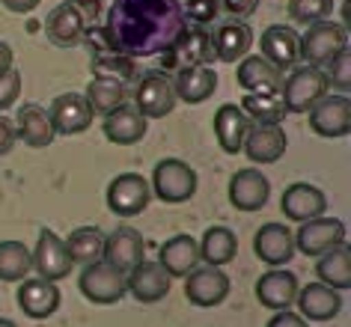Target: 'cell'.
<instances>
[{
    "instance_id": "cell-44",
    "label": "cell",
    "mask_w": 351,
    "mask_h": 327,
    "mask_svg": "<svg viewBox=\"0 0 351 327\" xmlns=\"http://www.w3.org/2000/svg\"><path fill=\"white\" fill-rule=\"evenodd\" d=\"M265 327H306V318L292 313V309H280V313L271 315V322Z\"/></svg>"
},
{
    "instance_id": "cell-16",
    "label": "cell",
    "mask_w": 351,
    "mask_h": 327,
    "mask_svg": "<svg viewBox=\"0 0 351 327\" xmlns=\"http://www.w3.org/2000/svg\"><path fill=\"white\" fill-rule=\"evenodd\" d=\"M170 274H167L158 262H140L125 274V286L131 298L140 304H158L170 295Z\"/></svg>"
},
{
    "instance_id": "cell-34",
    "label": "cell",
    "mask_w": 351,
    "mask_h": 327,
    "mask_svg": "<svg viewBox=\"0 0 351 327\" xmlns=\"http://www.w3.org/2000/svg\"><path fill=\"white\" fill-rule=\"evenodd\" d=\"M125 84L113 81V77H93L86 86V104L95 117H108L110 110H117L119 104H125Z\"/></svg>"
},
{
    "instance_id": "cell-41",
    "label": "cell",
    "mask_w": 351,
    "mask_h": 327,
    "mask_svg": "<svg viewBox=\"0 0 351 327\" xmlns=\"http://www.w3.org/2000/svg\"><path fill=\"white\" fill-rule=\"evenodd\" d=\"M182 10H185V19L191 24L206 27V24H212L217 19V0H188Z\"/></svg>"
},
{
    "instance_id": "cell-43",
    "label": "cell",
    "mask_w": 351,
    "mask_h": 327,
    "mask_svg": "<svg viewBox=\"0 0 351 327\" xmlns=\"http://www.w3.org/2000/svg\"><path fill=\"white\" fill-rule=\"evenodd\" d=\"M221 6L226 12L232 15L235 21L239 19H247V15L256 12V6H259V0H221Z\"/></svg>"
},
{
    "instance_id": "cell-19",
    "label": "cell",
    "mask_w": 351,
    "mask_h": 327,
    "mask_svg": "<svg viewBox=\"0 0 351 327\" xmlns=\"http://www.w3.org/2000/svg\"><path fill=\"white\" fill-rule=\"evenodd\" d=\"M259 57H265L271 66H277L280 72L283 69H292L298 60H301V36L292 27H283V24H274L262 33L259 39Z\"/></svg>"
},
{
    "instance_id": "cell-28",
    "label": "cell",
    "mask_w": 351,
    "mask_h": 327,
    "mask_svg": "<svg viewBox=\"0 0 351 327\" xmlns=\"http://www.w3.org/2000/svg\"><path fill=\"white\" fill-rule=\"evenodd\" d=\"M247 125H250V117L239 108V104H221V108H217V113H215V137H217V143H221L223 152H230V155L241 152Z\"/></svg>"
},
{
    "instance_id": "cell-11",
    "label": "cell",
    "mask_w": 351,
    "mask_h": 327,
    "mask_svg": "<svg viewBox=\"0 0 351 327\" xmlns=\"http://www.w3.org/2000/svg\"><path fill=\"white\" fill-rule=\"evenodd\" d=\"M310 128L313 134L337 140L346 137L351 128V101L348 95H324L310 108Z\"/></svg>"
},
{
    "instance_id": "cell-23",
    "label": "cell",
    "mask_w": 351,
    "mask_h": 327,
    "mask_svg": "<svg viewBox=\"0 0 351 327\" xmlns=\"http://www.w3.org/2000/svg\"><path fill=\"white\" fill-rule=\"evenodd\" d=\"M298 277L292 271H283V268H271L268 274H262V277L256 280V298L262 306L274 309V313H280V309H289L295 304L298 298Z\"/></svg>"
},
{
    "instance_id": "cell-6",
    "label": "cell",
    "mask_w": 351,
    "mask_h": 327,
    "mask_svg": "<svg viewBox=\"0 0 351 327\" xmlns=\"http://www.w3.org/2000/svg\"><path fill=\"white\" fill-rule=\"evenodd\" d=\"M346 48H348V33L346 24L339 21H315L301 36V57L306 60V66L315 69H324Z\"/></svg>"
},
{
    "instance_id": "cell-45",
    "label": "cell",
    "mask_w": 351,
    "mask_h": 327,
    "mask_svg": "<svg viewBox=\"0 0 351 327\" xmlns=\"http://www.w3.org/2000/svg\"><path fill=\"white\" fill-rule=\"evenodd\" d=\"M15 128H12V122L6 119V117H0V155H10L12 152V146H15Z\"/></svg>"
},
{
    "instance_id": "cell-14",
    "label": "cell",
    "mask_w": 351,
    "mask_h": 327,
    "mask_svg": "<svg viewBox=\"0 0 351 327\" xmlns=\"http://www.w3.org/2000/svg\"><path fill=\"white\" fill-rule=\"evenodd\" d=\"M226 295H230V277L221 271V268H194L188 274V282H185V298L191 300L194 306H217L223 304Z\"/></svg>"
},
{
    "instance_id": "cell-3",
    "label": "cell",
    "mask_w": 351,
    "mask_h": 327,
    "mask_svg": "<svg viewBox=\"0 0 351 327\" xmlns=\"http://www.w3.org/2000/svg\"><path fill=\"white\" fill-rule=\"evenodd\" d=\"M77 286H81V295L86 300H93V304H99V306L117 304L128 291L125 271H119L117 265H110L108 259H95L90 265H84Z\"/></svg>"
},
{
    "instance_id": "cell-38",
    "label": "cell",
    "mask_w": 351,
    "mask_h": 327,
    "mask_svg": "<svg viewBox=\"0 0 351 327\" xmlns=\"http://www.w3.org/2000/svg\"><path fill=\"white\" fill-rule=\"evenodd\" d=\"M93 72L95 77H113L119 84H128L137 77V63L125 54H113V51H101L93 57Z\"/></svg>"
},
{
    "instance_id": "cell-12",
    "label": "cell",
    "mask_w": 351,
    "mask_h": 327,
    "mask_svg": "<svg viewBox=\"0 0 351 327\" xmlns=\"http://www.w3.org/2000/svg\"><path fill=\"white\" fill-rule=\"evenodd\" d=\"M33 256V268L39 271L42 280H63L72 274V259H69V250L63 244V238L57 232H51V229H42L39 232V241H36V250L30 253Z\"/></svg>"
},
{
    "instance_id": "cell-27",
    "label": "cell",
    "mask_w": 351,
    "mask_h": 327,
    "mask_svg": "<svg viewBox=\"0 0 351 327\" xmlns=\"http://www.w3.org/2000/svg\"><path fill=\"white\" fill-rule=\"evenodd\" d=\"M215 36V54L221 63H235V60H244L247 51L253 45V30L250 24L244 21H223L217 24V30L212 33Z\"/></svg>"
},
{
    "instance_id": "cell-47",
    "label": "cell",
    "mask_w": 351,
    "mask_h": 327,
    "mask_svg": "<svg viewBox=\"0 0 351 327\" xmlns=\"http://www.w3.org/2000/svg\"><path fill=\"white\" fill-rule=\"evenodd\" d=\"M6 69H12V48L6 45V42H0V75H3Z\"/></svg>"
},
{
    "instance_id": "cell-1",
    "label": "cell",
    "mask_w": 351,
    "mask_h": 327,
    "mask_svg": "<svg viewBox=\"0 0 351 327\" xmlns=\"http://www.w3.org/2000/svg\"><path fill=\"white\" fill-rule=\"evenodd\" d=\"M185 27L188 19L179 0H113L101 36L108 51L137 60L167 54Z\"/></svg>"
},
{
    "instance_id": "cell-29",
    "label": "cell",
    "mask_w": 351,
    "mask_h": 327,
    "mask_svg": "<svg viewBox=\"0 0 351 327\" xmlns=\"http://www.w3.org/2000/svg\"><path fill=\"white\" fill-rule=\"evenodd\" d=\"M158 265L170 277H188L199 265V244L191 235H173L170 241L161 244V259Z\"/></svg>"
},
{
    "instance_id": "cell-42",
    "label": "cell",
    "mask_w": 351,
    "mask_h": 327,
    "mask_svg": "<svg viewBox=\"0 0 351 327\" xmlns=\"http://www.w3.org/2000/svg\"><path fill=\"white\" fill-rule=\"evenodd\" d=\"M19 93H21V72L19 69H6L0 75V110H10L19 101Z\"/></svg>"
},
{
    "instance_id": "cell-36",
    "label": "cell",
    "mask_w": 351,
    "mask_h": 327,
    "mask_svg": "<svg viewBox=\"0 0 351 327\" xmlns=\"http://www.w3.org/2000/svg\"><path fill=\"white\" fill-rule=\"evenodd\" d=\"M239 108L247 117H253V122H262V125H280L286 117V104L280 93H247Z\"/></svg>"
},
{
    "instance_id": "cell-4",
    "label": "cell",
    "mask_w": 351,
    "mask_h": 327,
    "mask_svg": "<svg viewBox=\"0 0 351 327\" xmlns=\"http://www.w3.org/2000/svg\"><path fill=\"white\" fill-rule=\"evenodd\" d=\"M328 77H324L322 69L315 66H304V69H292L289 77L280 86V95H283L286 113H310V108L315 101H322L328 95Z\"/></svg>"
},
{
    "instance_id": "cell-40",
    "label": "cell",
    "mask_w": 351,
    "mask_h": 327,
    "mask_svg": "<svg viewBox=\"0 0 351 327\" xmlns=\"http://www.w3.org/2000/svg\"><path fill=\"white\" fill-rule=\"evenodd\" d=\"M322 72H324V77H328V86H333V90H339V93H348V86H351V77H348V48L339 51V54L333 57L330 63L322 69Z\"/></svg>"
},
{
    "instance_id": "cell-22",
    "label": "cell",
    "mask_w": 351,
    "mask_h": 327,
    "mask_svg": "<svg viewBox=\"0 0 351 327\" xmlns=\"http://www.w3.org/2000/svg\"><path fill=\"white\" fill-rule=\"evenodd\" d=\"M146 125L149 119L140 113L134 104H119L117 110H110L104 117L101 128H104V137L117 146H134L146 137Z\"/></svg>"
},
{
    "instance_id": "cell-7",
    "label": "cell",
    "mask_w": 351,
    "mask_h": 327,
    "mask_svg": "<svg viewBox=\"0 0 351 327\" xmlns=\"http://www.w3.org/2000/svg\"><path fill=\"white\" fill-rule=\"evenodd\" d=\"M217 60L215 54V36L208 27L188 24L185 33L176 39V45L164 54V63L170 69H185V66H212Z\"/></svg>"
},
{
    "instance_id": "cell-21",
    "label": "cell",
    "mask_w": 351,
    "mask_h": 327,
    "mask_svg": "<svg viewBox=\"0 0 351 327\" xmlns=\"http://www.w3.org/2000/svg\"><path fill=\"white\" fill-rule=\"evenodd\" d=\"M241 149L247 152V158L253 164H274L286 152V134H283L280 125H262V122H253V125H247V134H244Z\"/></svg>"
},
{
    "instance_id": "cell-37",
    "label": "cell",
    "mask_w": 351,
    "mask_h": 327,
    "mask_svg": "<svg viewBox=\"0 0 351 327\" xmlns=\"http://www.w3.org/2000/svg\"><path fill=\"white\" fill-rule=\"evenodd\" d=\"M33 271V256L21 241H0V280L21 282Z\"/></svg>"
},
{
    "instance_id": "cell-17",
    "label": "cell",
    "mask_w": 351,
    "mask_h": 327,
    "mask_svg": "<svg viewBox=\"0 0 351 327\" xmlns=\"http://www.w3.org/2000/svg\"><path fill=\"white\" fill-rule=\"evenodd\" d=\"M280 211L295 220V223H304V220H313V217H322L328 211V197L324 191H319L315 184H306V182H295L289 184L280 197Z\"/></svg>"
},
{
    "instance_id": "cell-25",
    "label": "cell",
    "mask_w": 351,
    "mask_h": 327,
    "mask_svg": "<svg viewBox=\"0 0 351 327\" xmlns=\"http://www.w3.org/2000/svg\"><path fill=\"white\" fill-rule=\"evenodd\" d=\"M19 306H21V313L27 315V318H48V315H54L57 313V306H60V289H57V282H51V280H21V289H19Z\"/></svg>"
},
{
    "instance_id": "cell-31",
    "label": "cell",
    "mask_w": 351,
    "mask_h": 327,
    "mask_svg": "<svg viewBox=\"0 0 351 327\" xmlns=\"http://www.w3.org/2000/svg\"><path fill=\"white\" fill-rule=\"evenodd\" d=\"M15 134L30 149H45L54 143V137H57L54 125H51V119H48V110L39 108V104H24L19 110V128H15Z\"/></svg>"
},
{
    "instance_id": "cell-20",
    "label": "cell",
    "mask_w": 351,
    "mask_h": 327,
    "mask_svg": "<svg viewBox=\"0 0 351 327\" xmlns=\"http://www.w3.org/2000/svg\"><path fill=\"white\" fill-rule=\"evenodd\" d=\"M298 315L306 322H330L339 315L342 298L337 289L324 286V282H306L304 289H298Z\"/></svg>"
},
{
    "instance_id": "cell-39",
    "label": "cell",
    "mask_w": 351,
    "mask_h": 327,
    "mask_svg": "<svg viewBox=\"0 0 351 327\" xmlns=\"http://www.w3.org/2000/svg\"><path fill=\"white\" fill-rule=\"evenodd\" d=\"M333 12V0H289V19L301 24L328 21Z\"/></svg>"
},
{
    "instance_id": "cell-24",
    "label": "cell",
    "mask_w": 351,
    "mask_h": 327,
    "mask_svg": "<svg viewBox=\"0 0 351 327\" xmlns=\"http://www.w3.org/2000/svg\"><path fill=\"white\" fill-rule=\"evenodd\" d=\"M143 253H146V241L140 238V232L134 226H119L117 232H110L104 238V256L110 265H117L119 271H131L134 265L143 262Z\"/></svg>"
},
{
    "instance_id": "cell-5",
    "label": "cell",
    "mask_w": 351,
    "mask_h": 327,
    "mask_svg": "<svg viewBox=\"0 0 351 327\" xmlns=\"http://www.w3.org/2000/svg\"><path fill=\"white\" fill-rule=\"evenodd\" d=\"M149 188L167 206H179V202H188L197 193V173H194V167H188L179 158H164L161 164H155Z\"/></svg>"
},
{
    "instance_id": "cell-8",
    "label": "cell",
    "mask_w": 351,
    "mask_h": 327,
    "mask_svg": "<svg viewBox=\"0 0 351 327\" xmlns=\"http://www.w3.org/2000/svg\"><path fill=\"white\" fill-rule=\"evenodd\" d=\"M134 108L146 119H164L176 108V90L173 77L167 72H149L134 86Z\"/></svg>"
},
{
    "instance_id": "cell-35",
    "label": "cell",
    "mask_w": 351,
    "mask_h": 327,
    "mask_svg": "<svg viewBox=\"0 0 351 327\" xmlns=\"http://www.w3.org/2000/svg\"><path fill=\"white\" fill-rule=\"evenodd\" d=\"M63 244L69 250V259L81 265H90L104 256V232L95 226H77L75 232H69Z\"/></svg>"
},
{
    "instance_id": "cell-2",
    "label": "cell",
    "mask_w": 351,
    "mask_h": 327,
    "mask_svg": "<svg viewBox=\"0 0 351 327\" xmlns=\"http://www.w3.org/2000/svg\"><path fill=\"white\" fill-rule=\"evenodd\" d=\"M101 15V0H66L45 19V36L57 48H75L86 39Z\"/></svg>"
},
{
    "instance_id": "cell-32",
    "label": "cell",
    "mask_w": 351,
    "mask_h": 327,
    "mask_svg": "<svg viewBox=\"0 0 351 327\" xmlns=\"http://www.w3.org/2000/svg\"><path fill=\"white\" fill-rule=\"evenodd\" d=\"M315 274L324 286L330 289H348L351 286V247L342 241L337 247H330L328 253L315 256Z\"/></svg>"
},
{
    "instance_id": "cell-9",
    "label": "cell",
    "mask_w": 351,
    "mask_h": 327,
    "mask_svg": "<svg viewBox=\"0 0 351 327\" xmlns=\"http://www.w3.org/2000/svg\"><path fill=\"white\" fill-rule=\"evenodd\" d=\"M152 188L140 173H122L108 184V208L119 217H134L146 211Z\"/></svg>"
},
{
    "instance_id": "cell-26",
    "label": "cell",
    "mask_w": 351,
    "mask_h": 327,
    "mask_svg": "<svg viewBox=\"0 0 351 327\" xmlns=\"http://www.w3.org/2000/svg\"><path fill=\"white\" fill-rule=\"evenodd\" d=\"M173 90L185 104H203L217 90V72L208 66H185L176 72Z\"/></svg>"
},
{
    "instance_id": "cell-33",
    "label": "cell",
    "mask_w": 351,
    "mask_h": 327,
    "mask_svg": "<svg viewBox=\"0 0 351 327\" xmlns=\"http://www.w3.org/2000/svg\"><path fill=\"white\" fill-rule=\"evenodd\" d=\"M239 253V238H235L232 229L226 226H208L203 241H199V262L212 265V268H221V265H230Z\"/></svg>"
},
{
    "instance_id": "cell-13",
    "label": "cell",
    "mask_w": 351,
    "mask_h": 327,
    "mask_svg": "<svg viewBox=\"0 0 351 327\" xmlns=\"http://www.w3.org/2000/svg\"><path fill=\"white\" fill-rule=\"evenodd\" d=\"M253 253L271 268H283L295 256V232L283 223H265L253 235Z\"/></svg>"
},
{
    "instance_id": "cell-30",
    "label": "cell",
    "mask_w": 351,
    "mask_h": 327,
    "mask_svg": "<svg viewBox=\"0 0 351 327\" xmlns=\"http://www.w3.org/2000/svg\"><path fill=\"white\" fill-rule=\"evenodd\" d=\"M239 86L247 93H280L283 72L271 66L265 57H244L239 66Z\"/></svg>"
},
{
    "instance_id": "cell-18",
    "label": "cell",
    "mask_w": 351,
    "mask_h": 327,
    "mask_svg": "<svg viewBox=\"0 0 351 327\" xmlns=\"http://www.w3.org/2000/svg\"><path fill=\"white\" fill-rule=\"evenodd\" d=\"M271 197V182L256 167H244L230 179V202L239 211H259Z\"/></svg>"
},
{
    "instance_id": "cell-15",
    "label": "cell",
    "mask_w": 351,
    "mask_h": 327,
    "mask_svg": "<svg viewBox=\"0 0 351 327\" xmlns=\"http://www.w3.org/2000/svg\"><path fill=\"white\" fill-rule=\"evenodd\" d=\"M93 117L95 113L90 110V104H86L84 95L77 93H63L57 95L54 104H51L48 110V119L51 125H54V134H81L93 125Z\"/></svg>"
},
{
    "instance_id": "cell-10",
    "label": "cell",
    "mask_w": 351,
    "mask_h": 327,
    "mask_svg": "<svg viewBox=\"0 0 351 327\" xmlns=\"http://www.w3.org/2000/svg\"><path fill=\"white\" fill-rule=\"evenodd\" d=\"M346 241V223L339 217H313V220H304L301 229L295 232V250H301L304 256H315L328 253L330 247H337Z\"/></svg>"
},
{
    "instance_id": "cell-48",
    "label": "cell",
    "mask_w": 351,
    "mask_h": 327,
    "mask_svg": "<svg viewBox=\"0 0 351 327\" xmlns=\"http://www.w3.org/2000/svg\"><path fill=\"white\" fill-rule=\"evenodd\" d=\"M0 327H19V324L10 322V318H0Z\"/></svg>"
},
{
    "instance_id": "cell-46",
    "label": "cell",
    "mask_w": 351,
    "mask_h": 327,
    "mask_svg": "<svg viewBox=\"0 0 351 327\" xmlns=\"http://www.w3.org/2000/svg\"><path fill=\"white\" fill-rule=\"evenodd\" d=\"M0 3H3L10 12H15V15H27V12L36 10L42 0H0Z\"/></svg>"
}]
</instances>
